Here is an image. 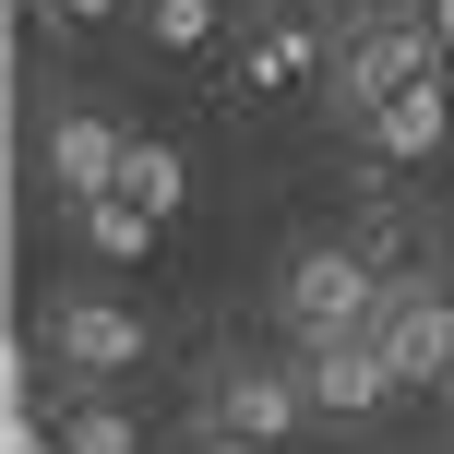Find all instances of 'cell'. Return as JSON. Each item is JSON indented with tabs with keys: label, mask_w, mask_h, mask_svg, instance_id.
Here are the masks:
<instances>
[{
	"label": "cell",
	"mask_w": 454,
	"mask_h": 454,
	"mask_svg": "<svg viewBox=\"0 0 454 454\" xmlns=\"http://www.w3.org/2000/svg\"><path fill=\"white\" fill-rule=\"evenodd\" d=\"M299 383H311V419H371L395 395V359L371 335H323L311 359H299Z\"/></svg>",
	"instance_id": "277c9868"
},
{
	"label": "cell",
	"mask_w": 454,
	"mask_h": 454,
	"mask_svg": "<svg viewBox=\"0 0 454 454\" xmlns=\"http://www.w3.org/2000/svg\"><path fill=\"white\" fill-rule=\"evenodd\" d=\"M144 24H156V48H204L215 36V0H144Z\"/></svg>",
	"instance_id": "5bb4252c"
},
{
	"label": "cell",
	"mask_w": 454,
	"mask_h": 454,
	"mask_svg": "<svg viewBox=\"0 0 454 454\" xmlns=\"http://www.w3.org/2000/svg\"><path fill=\"white\" fill-rule=\"evenodd\" d=\"M335 12H347V24H371V12H407V0H335Z\"/></svg>",
	"instance_id": "ac0fdd59"
},
{
	"label": "cell",
	"mask_w": 454,
	"mask_h": 454,
	"mask_svg": "<svg viewBox=\"0 0 454 454\" xmlns=\"http://www.w3.org/2000/svg\"><path fill=\"white\" fill-rule=\"evenodd\" d=\"M156 227H168V215H144L132 192H96V204H84V251H96V263H144Z\"/></svg>",
	"instance_id": "30bf717a"
},
{
	"label": "cell",
	"mask_w": 454,
	"mask_h": 454,
	"mask_svg": "<svg viewBox=\"0 0 454 454\" xmlns=\"http://www.w3.org/2000/svg\"><path fill=\"white\" fill-rule=\"evenodd\" d=\"M120 192H132L144 215H180L192 180H180V156H168V144H132V156H120Z\"/></svg>",
	"instance_id": "7c38bea8"
},
{
	"label": "cell",
	"mask_w": 454,
	"mask_h": 454,
	"mask_svg": "<svg viewBox=\"0 0 454 454\" xmlns=\"http://www.w3.org/2000/svg\"><path fill=\"white\" fill-rule=\"evenodd\" d=\"M431 24H442V60H454V0H442V12H431Z\"/></svg>",
	"instance_id": "d6986e66"
},
{
	"label": "cell",
	"mask_w": 454,
	"mask_h": 454,
	"mask_svg": "<svg viewBox=\"0 0 454 454\" xmlns=\"http://www.w3.org/2000/svg\"><path fill=\"white\" fill-rule=\"evenodd\" d=\"M371 311H383V275L359 263V239H323V251H299L287 263V323L299 335H371Z\"/></svg>",
	"instance_id": "6da1fadb"
},
{
	"label": "cell",
	"mask_w": 454,
	"mask_h": 454,
	"mask_svg": "<svg viewBox=\"0 0 454 454\" xmlns=\"http://www.w3.org/2000/svg\"><path fill=\"white\" fill-rule=\"evenodd\" d=\"M204 454H275V442H251V431H204Z\"/></svg>",
	"instance_id": "e0dca14e"
},
{
	"label": "cell",
	"mask_w": 454,
	"mask_h": 454,
	"mask_svg": "<svg viewBox=\"0 0 454 454\" xmlns=\"http://www.w3.org/2000/svg\"><path fill=\"white\" fill-rule=\"evenodd\" d=\"M371 347L395 359V383H442V371H454V299L442 287H383Z\"/></svg>",
	"instance_id": "3957f363"
},
{
	"label": "cell",
	"mask_w": 454,
	"mask_h": 454,
	"mask_svg": "<svg viewBox=\"0 0 454 454\" xmlns=\"http://www.w3.org/2000/svg\"><path fill=\"white\" fill-rule=\"evenodd\" d=\"M299 72H311V24H263V36L239 48V84L263 96V84H299Z\"/></svg>",
	"instance_id": "8fae6325"
},
{
	"label": "cell",
	"mask_w": 454,
	"mask_h": 454,
	"mask_svg": "<svg viewBox=\"0 0 454 454\" xmlns=\"http://www.w3.org/2000/svg\"><path fill=\"white\" fill-rule=\"evenodd\" d=\"M120 0H48V24H108Z\"/></svg>",
	"instance_id": "2e32d148"
},
{
	"label": "cell",
	"mask_w": 454,
	"mask_h": 454,
	"mask_svg": "<svg viewBox=\"0 0 454 454\" xmlns=\"http://www.w3.org/2000/svg\"><path fill=\"white\" fill-rule=\"evenodd\" d=\"M0 454H60V431H48L36 407H12V442H0Z\"/></svg>",
	"instance_id": "9a60e30c"
},
{
	"label": "cell",
	"mask_w": 454,
	"mask_h": 454,
	"mask_svg": "<svg viewBox=\"0 0 454 454\" xmlns=\"http://www.w3.org/2000/svg\"><path fill=\"white\" fill-rule=\"evenodd\" d=\"M299 419H311V383H299V371H227V383H215V431L287 442Z\"/></svg>",
	"instance_id": "5b68a950"
},
{
	"label": "cell",
	"mask_w": 454,
	"mask_h": 454,
	"mask_svg": "<svg viewBox=\"0 0 454 454\" xmlns=\"http://www.w3.org/2000/svg\"><path fill=\"white\" fill-rule=\"evenodd\" d=\"M48 347H60L72 371H132L144 359V323L120 311V299H60V311H48Z\"/></svg>",
	"instance_id": "8992f818"
},
{
	"label": "cell",
	"mask_w": 454,
	"mask_h": 454,
	"mask_svg": "<svg viewBox=\"0 0 454 454\" xmlns=\"http://www.w3.org/2000/svg\"><path fill=\"white\" fill-rule=\"evenodd\" d=\"M60 454H144V431H132L120 407H72V419H60Z\"/></svg>",
	"instance_id": "4fadbf2b"
},
{
	"label": "cell",
	"mask_w": 454,
	"mask_h": 454,
	"mask_svg": "<svg viewBox=\"0 0 454 454\" xmlns=\"http://www.w3.org/2000/svg\"><path fill=\"white\" fill-rule=\"evenodd\" d=\"M371 144H383V168L442 156V144H454V96H442V72H431V84H407V96H383V108H371Z\"/></svg>",
	"instance_id": "52a82bcc"
},
{
	"label": "cell",
	"mask_w": 454,
	"mask_h": 454,
	"mask_svg": "<svg viewBox=\"0 0 454 454\" xmlns=\"http://www.w3.org/2000/svg\"><path fill=\"white\" fill-rule=\"evenodd\" d=\"M347 96L359 108H383V96H407V84H431L442 72V24H419V12H371V24H347Z\"/></svg>",
	"instance_id": "7a4b0ae2"
},
{
	"label": "cell",
	"mask_w": 454,
	"mask_h": 454,
	"mask_svg": "<svg viewBox=\"0 0 454 454\" xmlns=\"http://www.w3.org/2000/svg\"><path fill=\"white\" fill-rule=\"evenodd\" d=\"M120 156H132V144H120L108 120H84V108H72V120H48V180H60L72 204H96V192H120Z\"/></svg>",
	"instance_id": "ba28073f"
},
{
	"label": "cell",
	"mask_w": 454,
	"mask_h": 454,
	"mask_svg": "<svg viewBox=\"0 0 454 454\" xmlns=\"http://www.w3.org/2000/svg\"><path fill=\"white\" fill-rule=\"evenodd\" d=\"M359 263L383 275V287H442V251H431V227H419L407 204H371L359 215Z\"/></svg>",
	"instance_id": "9c48e42d"
}]
</instances>
